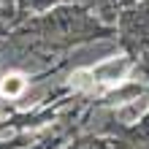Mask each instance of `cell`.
<instances>
[{
	"mask_svg": "<svg viewBox=\"0 0 149 149\" xmlns=\"http://www.w3.org/2000/svg\"><path fill=\"white\" fill-rule=\"evenodd\" d=\"M92 71V79H95V87H100V90H111V87H117L125 81V76L130 71V63L125 57H111V60H103L98 63Z\"/></svg>",
	"mask_w": 149,
	"mask_h": 149,
	"instance_id": "1",
	"label": "cell"
},
{
	"mask_svg": "<svg viewBox=\"0 0 149 149\" xmlns=\"http://www.w3.org/2000/svg\"><path fill=\"white\" fill-rule=\"evenodd\" d=\"M24 87H27V79L22 73H8L0 79V95L3 98H19L24 92Z\"/></svg>",
	"mask_w": 149,
	"mask_h": 149,
	"instance_id": "2",
	"label": "cell"
},
{
	"mask_svg": "<svg viewBox=\"0 0 149 149\" xmlns=\"http://www.w3.org/2000/svg\"><path fill=\"white\" fill-rule=\"evenodd\" d=\"M146 109H149V100L144 98V100H141V106H138V103H130V106H122V109L117 111V117H119L122 122H136V119L141 117V114H144Z\"/></svg>",
	"mask_w": 149,
	"mask_h": 149,
	"instance_id": "3",
	"label": "cell"
},
{
	"mask_svg": "<svg viewBox=\"0 0 149 149\" xmlns=\"http://www.w3.org/2000/svg\"><path fill=\"white\" fill-rule=\"evenodd\" d=\"M71 84L76 90H95V79H92V71H76Z\"/></svg>",
	"mask_w": 149,
	"mask_h": 149,
	"instance_id": "4",
	"label": "cell"
}]
</instances>
